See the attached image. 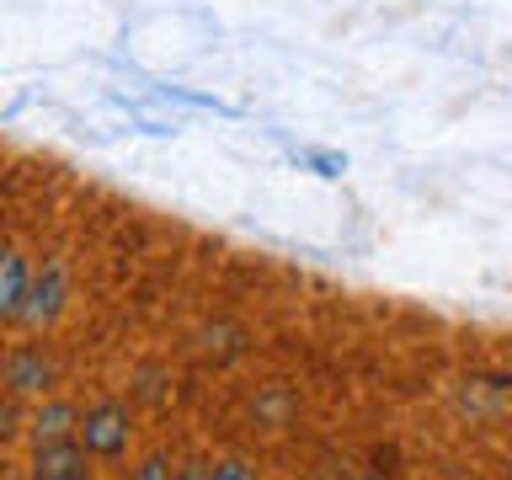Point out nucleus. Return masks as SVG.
Instances as JSON below:
<instances>
[{
	"label": "nucleus",
	"mask_w": 512,
	"mask_h": 480,
	"mask_svg": "<svg viewBox=\"0 0 512 480\" xmlns=\"http://www.w3.org/2000/svg\"><path fill=\"white\" fill-rule=\"evenodd\" d=\"M75 443L102 464L128 459V443H134V406H128V400H96V406H86L80 411Z\"/></svg>",
	"instance_id": "obj_1"
},
{
	"label": "nucleus",
	"mask_w": 512,
	"mask_h": 480,
	"mask_svg": "<svg viewBox=\"0 0 512 480\" xmlns=\"http://www.w3.org/2000/svg\"><path fill=\"white\" fill-rule=\"evenodd\" d=\"M64 310H70V267H64L59 256H48V262L32 272V288H27V304H22V315H16V326L48 331V326H59Z\"/></svg>",
	"instance_id": "obj_2"
},
{
	"label": "nucleus",
	"mask_w": 512,
	"mask_h": 480,
	"mask_svg": "<svg viewBox=\"0 0 512 480\" xmlns=\"http://www.w3.org/2000/svg\"><path fill=\"white\" fill-rule=\"evenodd\" d=\"M54 384H59V368L43 347L22 342V347H11L6 358H0V390H6L11 400H48Z\"/></svg>",
	"instance_id": "obj_3"
},
{
	"label": "nucleus",
	"mask_w": 512,
	"mask_h": 480,
	"mask_svg": "<svg viewBox=\"0 0 512 480\" xmlns=\"http://www.w3.org/2000/svg\"><path fill=\"white\" fill-rule=\"evenodd\" d=\"M80 432V406L64 395H48V400H32L27 411V443L32 448H54V443H75Z\"/></svg>",
	"instance_id": "obj_4"
},
{
	"label": "nucleus",
	"mask_w": 512,
	"mask_h": 480,
	"mask_svg": "<svg viewBox=\"0 0 512 480\" xmlns=\"http://www.w3.org/2000/svg\"><path fill=\"white\" fill-rule=\"evenodd\" d=\"M91 454L80 443H54L32 448V480H91Z\"/></svg>",
	"instance_id": "obj_5"
},
{
	"label": "nucleus",
	"mask_w": 512,
	"mask_h": 480,
	"mask_svg": "<svg viewBox=\"0 0 512 480\" xmlns=\"http://www.w3.org/2000/svg\"><path fill=\"white\" fill-rule=\"evenodd\" d=\"M32 267L16 246H0V320H16L27 304V288H32Z\"/></svg>",
	"instance_id": "obj_6"
},
{
	"label": "nucleus",
	"mask_w": 512,
	"mask_h": 480,
	"mask_svg": "<svg viewBox=\"0 0 512 480\" xmlns=\"http://www.w3.org/2000/svg\"><path fill=\"white\" fill-rule=\"evenodd\" d=\"M203 480H262L256 459H240V454H224L214 464H203Z\"/></svg>",
	"instance_id": "obj_7"
},
{
	"label": "nucleus",
	"mask_w": 512,
	"mask_h": 480,
	"mask_svg": "<svg viewBox=\"0 0 512 480\" xmlns=\"http://www.w3.org/2000/svg\"><path fill=\"white\" fill-rule=\"evenodd\" d=\"M128 480H176V464L166 454H144L134 470H128Z\"/></svg>",
	"instance_id": "obj_8"
},
{
	"label": "nucleus",
	"mask_w": 512,
	"mask_h": 480,
	"mask_svg": "<svg viewBox=\"0 0 512 480\" xmlns=\"http://www.w3.org/2000/svg\"><path fill=\"white\" fill-rule=\"evenodd\" d=\"M139 400H160V384H155V368L139 374Z\"/></svg>",
	"instance_id": "obj_9"
},
{
	"label": "nucleus",
	"mask_w": 512,
	"mask_h": 480,
	"mask_svg": "<svg viewBox=\"0 0 512 480\" xmlns=\"http://www.w3.org/2000/svg\"><path fill=\"white\" fill-rule=\"evenodd\" d=\"M352 480H379V475H352Z\"/></svg>",
	"instance_id": "obj_10"
}]
</instances>
